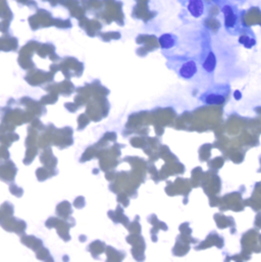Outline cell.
Here are the masks:
<instances>
[{
  "label": "cell",
  "mask_w": 261,
  "mask_h": 262,
  "mask_svg": "<svg viewBox=\"0 0 261 262\" xmlns=\"http://www.w3.org/2000/svg\"><path fill=\"white\" fill-rule=\"evenodd\" d=\"M167 65L177 75L186 81H192L202 70L200 60L191 55H167Z\"/></svg>",
  "instance_id": "obj_1"
},
{
  "label": "cell",
  "mask_w": 261,
  "mask_h": 262,
  "mask_svg": "<svg viewBox=\"0 0 261 262\" xmlns=\"http://www.w3.org/2000/svg\"><path fill=\"white\" fill-rule=\"evenodd\" d=\"M224 18V27L231 36H239L243 30L241 15L238 8L231 2L221 7Z\"/></svg>",
  "instance_id": "obj_2"
},
{
  "label": "cell",
  "mask_w": 261,
  "mask_h": 262,
  "mask_svg": "<svg viewBox=\"0 0 261 262\" xmlns=\"http://www.w3.org/2000/svg\"><path fill=\"white\" fill-rule=\"evenodd\" d=\"M231 94V87L229 85H214L203 92L199 100L205 105H224Z\"/></svg>",
  "instance_id": "obj_3"
},
{
  "label": "cell",
  "mask_w": 261,
  "mask_h": 262,
  "mask_svg": "<svg viewBox=\"0 0 261 262\" xmlns=\"http://www.w3.org/2000/svg\"><path fill=\"white\" fill-rule=\"evenodd\" d=\"M178 2L189 17L195 21L207 17L212 7L210 0H178Z\"/></svg>",
  "instance_id": "obj_4"
},
{
  "label": "cell",
  "mask_w": 261,
  "mask_h": 262,
  "mask_svg": "<svg viewBox=\"0 0 261 262\" xmlns=\"http://www.w3.org/2000/svg\"><path fill=\"white\" fill-rule=\"evenodd\" d=\"M238 41L242 46H244L247 49L253 48L257 43L254 32L250 28H246V27L243 28L242 32L238 36Z\"/></svg>",
  "instance_id": "obj_5"
},
{
  "label": "cell",
  "mask_w": 261,
  "mask_h": 262,
  "mask_svg": "<svg viewBox=\"0 0 261 262\" xmlns=\"http://www.w3.org/2000/svg\"><path fill=\"white\" fill-rule=\"evenodd\" d=\"M159 44H160L163 52L171 51L175 48H177V46L179 44V37L172 33L163 34L159 38Z\"/></svg>",
  "instance_id": "obj_6"
},
{
  "label": "cell",
  "mask_w": 261,
  "mask_h": 262,
  "mask_svg": "<svg viewBox=\"0 0 261 262\" xmlns=\"http://www.w3.org/2000/svg\"><path fill=\"white\" fill-rule=\"evenodd\" d=\"M210 2L212 3V5H215V6H219L220 8L228 3H230L231 0H210Z\"/></svg>",
  "instance_id": "obj_7"
}]
</instances>
